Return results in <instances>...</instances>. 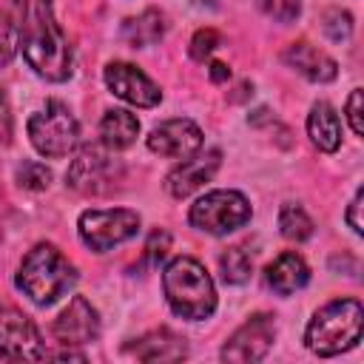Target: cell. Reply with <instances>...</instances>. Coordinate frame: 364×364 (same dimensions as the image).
<instances>
[{"label":"cell","mask_w":364,"mask_h":364,"mask_svg":"<svg viewBox=\"0 0 364 364\" xmlns=\"http://www.w3.org/2000/svg\"><path fill=\"white\" fill-rule=\"evenodd\" d=\"M20 48L23 60L37 77L48 82H65L71 77V46L54 20L51 0H34L26 11L20 26Z\"/></svg>","instance_id":"1"},{"label":"cell","mask_w":364,"mask_h":364,"mask_svg":"<svg viewBox=\"0 0 364 364\" xmlns=\"http://www.w3.org/2000/svg\"><path fill=\"white\" fill-rule=\"evenodd\" d=\"M168 307L188 321H202L216 310V287L205 264L193 256H176L162 270Z\"/></svg>","instance_id":"2"},{"label":"cell","mask_w":364,"mask_h":364,"mask_svg":"<svg viewBox=\"0 0 364 364\" xmlns=\"http://www.w3.org/2000/svg\"><path fill=\"white\" fill-rule=\"evenodd\" d=\"M14 282L34 304L48 307L77 284V270L51 242H37L23 256Z\"/></svg>","instance_id":"3"},{"label":"cell","mask_w":364,"mask_h":364,"mask_svg":"<svg viewBox=\"0 0 364 364\" xmlns=\"http://www.w3.org/2000/svg\"><path fill=\"white\" fill-rule=\"evenodd\" d=\"M364 307L358 299H333L318 307L304 330V344L310 353L330 358L353 350L361 341Z\"/></svg>","instance_id":"4"},{"label":"cell","mask_w":364,"mask_h":364,"mask_svg":"<svg viewBox=\"0 0 364 364\" xmlns=\"http://www.w3.org/2000/svg\"><path fill=\"white\" fill-rule=\"evenodd\" d=\"M26 131H28L34 151L48 159L68 156L80 142V125L74 114L68 111V105H63L60 100H48L40 111H34L28 117Z\"/></svg>","instance_id":"5"},{"label":"cell","mask_w":364,"mask_h":364,"mask_svg":"<svg viewBox=\"0 0 364 364\" xmlns=\"http://www.w3.org/2000/svg\"><path fill=\"white\" fill-rule=\"evenodd\" d=\"M250 216H253V208H250L247 196L239 191L222 188V191H208L205 196H199L191 205L188 222L202 233L225 236V233H233L242 225H247Z\"/></svg>","instance_id":"6"},{"label":"cell","mask_w":364,"mask_h":364,"mask_svg":"<svg viewBox=\"0 0 364 364\" xmlns=\"http://www.w3.org/2000/svg\"><path fill=\"white\" fill-rule=\"evenodd\" d=\"M119 176H122V165L114 156V151L105 148L102 142H91V145H82L71 159L65 171V185L80 193L100 196V193H108Z\"/></svg>","instance_id":"7"},{"label":"cell","mask_w":364,"mask_h":364,"mask_svg":"<svg viewBox=\"0 0 364 364\" xmlns=\"http://www.w3.org/2000/svg\"><path fill=\"white\" fill-rule=\"evenodd\" d=\"M139 213L131 208H108V210H82L77 230L85 247L94 253H105L139 233Z\"/></svg>","instance_id":"8"},{"label":"cell","mask_w":364,"mask_h":364,"mask_svg":"<svg viewBox=\"0 0 364 364\" xmlns=\"http://www.w3.org/2000/svg\"><path fill=\"white\" fill-rule=\"evenodd\" d=\"M43 338L34 321L9 301H0V358L3 361H40L46 358Z\"/></svg>","instance_id":"9"},{"label":"cell","mask_w":364,"mask_h":364,"mask_svg":"<svg viewBox=\"0 0 364 364\" xmlns=\"http://www.w3.org/2000/svg\"><path fill=\"white\" fill-rule=\"evenodd\" d=\"M276 338V321L270 313H256L250 316L222 347V361H236V364H253L262 361Z\"/></svg>","instance_id":"10"},{"label":"cell","mask_w":364,"mask_h":364,"mask_svg":"<svg viewBox=\"0 0 364 364\" xmlns=\"http://www.w3.org/2000/svg\"><path fill=\"white\" fill-rule=\"evenodd\" d=\"M102 77H105V85L111 88V94L119 97V100H125L128 105L154 108V105H159V100H162L159 85H156L145 71H139V68L131 65V63L114 60V63L105 65Z\"/></svg>","instance_id":"11"},{"label":"cell","mask_w":364,"mask_h":364,"mask_svg":"<svg viewBox=\"0 0 364 364\" xmlns=\"http://www.w3.org/2000/svg\"><path fill=\"white\" fill-rule=\"evenodd\" d=\"M51 330H54V338L63 347H82V344H91V341L100 338L102 321H100L97 307L85 296H74L63 307V313L54 318Z\"/></svg>","instance_id":"12"},{"label":"cell","mask_w":364,"mask_h":364,"mask_svg":"<svg viewBox=\"0 0 364 364\" xmlns=\"http://www.w3.org/2000/svg\"><path fill=\"white\" fill-rule=\"evenodd\" d=\"M148 148L168 159H188L202 148V131L188 117L165 119L148 134Z\"/></svg>","instance_id":"13"},{"label":"cell","mask_w":364,"mask_h":364,"mask_svg":"<svg viewBox=\"0 0 364 364\" xmlns=\"http://www.w3.org/2000/svg\"><path fill=\"white\" fill-rule=\"evenodd\" d=\"M219 162H222V154H219L216 148H210V151H205V154L196 151L193 156L182 159V162L165 176V191H168L173 199L191 196V193L199 191L205 182H210V176L216 173Z\"/></svg>","instance_id":"14"},{"label":"cell","mask_w":364,"mask_h":364,"mask_svg":"<svg viewBox=\"0 0 364 364\" xmlns=\"http://www.w3.org/2000/svg\"><path fill=\"white\" fill-rule=\"evenodd\" d=\"M282 60L296 68L301 77H307L310 82H333L336 74H338V65L330 54H324L321 48L310 46L307 40H299V43H290L282 54Z\"/></svg>","instance_id":"15"},{"label":"cell","mask_w":364,"mask_h":364,"mask_svg":"<svg viewBox=\"0 0 364 364\" xmlns=\"http://www.w3.org/2000/svg\"><path fill=\"white\" fill-rule=\"evenodd\" d=\"M264 279H267V284H270L273 293L290 296V293L301 290V287L310 282V267H307V262H304L296 250H284V253H279V256L267 264Z\"/></svg>","instance_id":"16"},{"label":"cell","mask_w":364,"mask_h":364,"mask_svg":"<svg viewBox=\"0 0 364 364\" xmlns=\"http://www.w3.org/2000/svg\"><path fill=\"white\" fill-rule=\"evenodd\" d=\"M128 353L136 355L139 361H179L188 355V344L173 330L159 327V330L145 333L134 344H128Z\"/></svg>","instance_id":"17"},{"label":"cell","mask_w":364,"mask_h":364,"mask_svg":"<svg viewBox=\"0 0 364 364\" xmlns=\"http://www.w3.org/2000/svg\"><path fill=\"white\" fill-rule=\"evenodd\" d=\"M307 136L324 154L338 151V145H341V119H338V114H336V108L330 102L321 100V102H316L310 108V114H307Z\"/></svg>","instance_id":"18"},{"label":"cell","mask_w":364,"mask_h":364,"mask_svg":"<svg viewBox=\"0 0 364 364\" xmlns=\"http://www.w3.org/2000/svg\"><path fill=\"white\" fill-rule=\"evenodd\" d=\"M139 136V119L128 108H108L100 119V142L111 151H125Z\"/></svg>","instance_id":"19"},{"label":"cell","mask_w":364,"mask_h":364,"mask_svg":"<svg viewBox=\"0 0 364 364\" xmlns=\"http://www.w3.org/2000/svg\"><path fill=\"white\" fill-rule=\"evenodd\" d=\"M165 37V14L156 9H145L136 17H128L122 23V40L134 48H148Z\"/></svg>","instance_id":"20"},{"label":"cell","mask_w":364,"mask_h":364,"mask_svg":"<svg viewBox=\"0 0 364 364\" xmlns=\"http://www.w3.org/2000/svg\"><path fill=\"white\" fill-rule=\"evenodd\" d=\"M279 230L290 242H304L313 236V219L299 202H284L279 210Z\"/></svg>","instance_id":"21"},{"label":"cell","mask_w":364,"mask_h":364,"mask_svg":"<svg viewBox=\"0 0 364 364\" xmlns=\"http://www.w3.org/2000/svg\"><path fill=\"white\" fill-rule=\"evenodd\" d=\"M219 270H222V279L228 284H245L250 279V270H253V262H250V253L239 245L228 247L222 256H219Z\"/></svg>","instance_id":"22"},{"label":"cell","mask_w":364,"mask_h":364,"mask_svg":"<svg viewBox=\"0 0 364 364\" xmlns=\"http://www.w3.org/2000/svg\"><path fill=\"white\" fill-rule=\"evenodd\" d=\"M26 11H0V65H6L20 48V26Z\"/></svg>","instance_id":"23"},{"label":"cell","mask_w":364,"mask_h":364,"mask_svg":"<svg viewBox=\"0 0 364 364\" xmlns=\"http://www.w3.org/2000/svg\"><path fill=\"white\" fill-rule=\"evenodd\" d=\"M14 179H17V185L26 188V191H46V188L51 185V171H48L43 162H37V159H23V162L17 165Z\"/></svg>","instance_id":"24"},{"label":"cell","mask_w":364,"mask_h":364,"mask_svg":"<svg viewBox=\"0 0 364 364\" xmlns=\"http://www.w3.org/2000/svg\"><path fill=\"white\" fill-rule=\"evenodd\" d=\"M321 28H324V34H327L333 43H347L350 34H353V17H350V11H344V9H327Z\"/></svg>","instance_id":"25"},{"label":"cell","mask_w":364,"mask_h":364,"mask_svg":"<svg viewBox=\"0 0 364 364\" xmlns=\"http://www.w3.org/2000/svg\"><path fill=\"white\" fill-rule=\"evenodd\" d=\"M222 46V34L216 28H199L193 37H191V57L196 63H205L216 48Z\"/></svg>","instance_id":"26"},{"label":"cell","mask_w":364,"mask_h":364,"mask_svg":"<svg viewBox=\"0 0 364 364\" xmlns=\"http://www.w3.org/2000/svg\"><path fill=\"white\" fill-rule=\"evenodd\" d=\"M259 9L276 23H293L301 14V0H259Z\"/></svg>","instance_id":"27"},{"label":"cell","mask_w":364,"mask_h":364,"mask_svg":"<svg viewBox=\"0 0 364 364\" xmlns=\"http://www.w3.org/2000/svg\"><path fill=\"white\" fill-rule=\"evenodd\" d=\"M344 114H347V122L353 128L355 136L364 134V122H361V88H353L350 97H347V105H344Z\"/></svg>","instance_id":"28"},{"label":"cell","mask_w":364,"mask_h":364,"mask_svg":"<svg viewBox=\"0 0 364 364\" xmlns=\"http://www.w3.org/2000/svg\"><path fill=\"white\" fill-rule=\"evenodd\" d=\"M168 245H171V236H168L165 230H154L151 239H148V245H145V259H148L151 264H159L162 256L168 253Z\"/></svg>","instance_id":"29"},{"label":"cell","mask_w":364,"mask_h":364,"mask_svg":"<svg viewBox=\"0 0 364 364\" xmlns=\"http://www.w3.org/2000/svg\"><path fill=\"white\" fill-rule=\"evenodd\" d=\"M361 202H364V191L358 188L355 191V196L350 199V205H347V213H344V219H347V225L353 228V233H364V222H361Z\"/></svg>","instance_id":"30"},{"label":"cell","mask_w":364,"mask_h":364,"mask_svg":"<svg viewBox=\"0 0 364 364\" xmlns=\"http://www.w3.org/2000/svg\"><path fill=\"white\" fill-rule=\"evenodd\" d=\"M11 131H14V119H11V108H9V97L0 88V145L11 142Z\"/></svg>","instance_id":"31"},{"label":"cell","mask_w":364,"mask_h":364,"mask_svg":"<svg viewBox=\"0 0 364 364\" xmlns=\"http://www.w3.org/2000/svg\"><path fill=\"white\" fill-rule=\"evenodd\" d=\"M208 74H210V80H213V82H225V80L230 77V68H228L225 63L213 60V63H210V68H208Z\"/></svg>","instance_id":"32"}]
</instances>
